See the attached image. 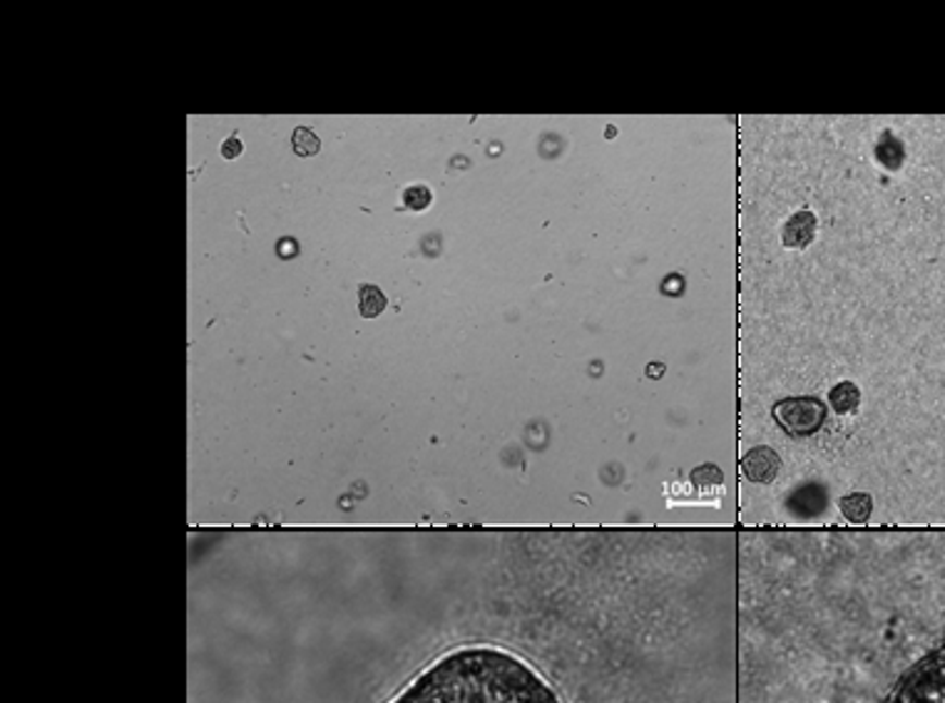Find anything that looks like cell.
<instances>
[{
    "label": "cell",
    "instance_id": "1",
    "mask_svg": "<svg viewBox=\"0 0 945 703\" xmlns=\"http://www.w3.org/2000/svg\"><path fill=\"white\" fill-rule=\"evenodd\" d=\"M389 703H570L528 656L501 644L441 654Z\"/></svg>",
    "mask_w": 945,
    "mask_h": 703
},
{
    "label": "cell",
    "instance_id": "2",
    "mask_svg": "<svg viewBox=\"0 0 945 703\" xmlns=\"http://www.w3.org/2000/svg\"><path fill=\"white\" fill-rule=\"evenodd\" d=\"M737 703H801L776 693L739 689ZM871 703H945V639L888 683Z\"/></svg>",
    "mask_w": 945,
    "mask_h": 703
},
{
    "label": "cell",
    "instance_id": "3",
    "mask_svg": "<svg viewBox=\"0 0 945 703\" xmlns=\"http://www.w3.org/2000/svg\"><path fill=\"white\" fill-rule=\"evenodd\" d=\"M772 418L786 435L801 441V437H813L826 425L829 408L817 395H791L774 403Z\"/></svg>",
    "mask_w": 945,
    "mask_h": 703
},
{
    "label": "cell",
    "instance_id": "4",
    "mask_svg": "<svg viewBox=\"0 0 945 703\" xmlns=\"http://www.w3.org/2000/svg\"><path fill=\"white\" fill-rule=\"evenodd\" d=\"M782 458H778V453L774 447L769 445H754L749 447L747 455L741 458V474L749 482H757V485H764V482H772L778 472H782Z\"/></svg>",
    "mask_w": 945,
    "mask_h": 703
},
{
    "label": "cell",
    "instance_id": "5",
    "mask_svg": "<svg viewBox=\"0 0 945 703\" xmlns=\"http://www.w3.org/2000/svg\"><path fill=\"white\" fill-rule=\"evenodd\" d=\"M817 226H819L817 214L809 212V209H801V212H796L786 219L782 230V244L789 246V249H807V246L813 242V236H817Z\"/></svg>",
    "mask_w": 945,
    "mask_h": 703
},
{
    "label": "cell",
    "instance_id": "6",
    "mask_svg": "<svg viewBox=\"0 0 945 703\" xmlns=\"http://www.w3.org/2000/svg\"><path fill=\"white\" fill-rule=\"evenodd\" d=\"M861 388L854 381H842L829 391V406L836 416H851L861 406Z\"/></svg>",
    "mask_w": 945,
    "mask_h": 703
},
{
    "label": "cell",
    "instance_id": "7",
    "mask_svg": "<svg viewBox=\"0 0 945 703\" xmlns=\"http://www.w3.org/2000/svg\"><path fill=\"white\" fill-rule=\"evenodd\" d=\"M838 509H842L846 522L863 525L873 515V497L869 492H848V495L838 499Z\"/></svg>",
    "mask_w": 945,
    "mask_h": 703
},
{
    "label": "cell",
    "instance_id": "8",
    "mask_svg": "<svg viewBox=\"0 0 945 703\" xmlns=\"http://www.w3.org/2000/svg\"><path fill=\"white\" fill-rule=\"evenodd\" d=\"M386 306H389V298L379 286L364 284L358 288V311H361L364 319H376V316L386 311Z\"/></svg>",
    "mask_w": 945,
    "mask_h": 703
},
{
    "label": "cell",
    "instance_id": "9",
    "mask_svg": "<svg viewBox=\"0 0 945 703\" xmlns=\"http://www.w3.org/2000/svg\"><path fill=\"white\" fill-rule=\"evenodd\" d=\"M876 157L883 166H888V170H898L900 164H904V145H900V139H896L894 135H883L881 143L876 145Z\"/></svg>",
    "mask_w": 945,
    "mask_h": 703
},
{
    "label": "cell",
    "instance_id": "10",
    "mask_svg": "<svg viewBox=\"0 0 945 703\" xmlns=\"http://www.w3.org/2000/svg\"><path fill=\"white\" fill-rule=\"evenodd\" d=\"M292 147L299 157H314L319 152L321 143L309 127H296L294 135H292Z\"/></svg>",
    "mask_w": 945,
    "mask_h": 703
},
{
    "label": "cell",
    "instance_id": "11",
    "mask_svg": "<svg viewBox=\"0 0 945 703\" xmlns=\"http://www.w3.org/2000/svg\"><path fill=\"white\" fill-rule=\"evenodd\" d=\"M431 201H433L431 189L424 187V184H416V187H408L404 192V205L408 209H414V212H424V209L431 207Z\"/></svg>",
    "mask_w": 945,
    "mask_h": 703
},
{
    "label": "cell",
    "instance_id": "12",
    "mask_svg": "<svg viewBox=\"0 0 945 703\" xmlns=\"http://www.w3.org/2000/svg\"><path fill=\"white\" fill-rule=\"evenodd\" d=\"M242 155V143L236 137H230L226 139V143L222 145V157L224 160H236V157Z\"/></svg>",
    "mask_w": 945,
    "mask_h": 703
},
{
    "label": "cell",
    "instance_id": "13",
    "mask_svg": "<svg viewBox=\"0 0 945 703\" xmlns=\"http://www.w3.org/2000/svg\"><path fill=\"white\" fill-rule=\"evenodd\" d=\"M647 371H650L652 375H660V373L664 371V366H662V363H654V366H650V368H647Z\"/></svg>",
    "mask_w": 945,
    "mask_h": 703
}]
</instances>
